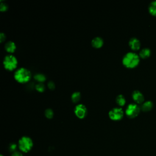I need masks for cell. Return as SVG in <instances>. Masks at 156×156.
Segmentation results:
<instances>
[{"mask_svg": "<svg viewBox=\"0 0 156 156\" xmlns=\"http://www.w3.org/2000/svg\"><path fill=\"white\" fill-rule=\"evenodd\" d=\"M148 11L149 13L156 16V0L152 1L148 5Z\"/></svg>", "mask_w": 156, "mask_h": 156, "instance_id": "obj_14", "label": "cell"}, {"mask_svg": "<svg viewBox=\"0 0 156 156\" xmlns=\"http://www.w3.org/2000/svg\"><path fill=\"white\" fill-rule=\"evenodd\" d=\"M8 9V5L2 1H0V10L1 12H5Z\"/></svg>", "mask_w": 156, "mask_h": 156, "instance_id": "obj_20", "label": "cell"}, {"mask_svg": "<svg viewBox=\"0 0 156 156\" xmlns=\"http://www.w3.org/2000/svg\"><path fill=\"white\" fill-rule=\"evenodd\" d=\"M115 101L116 102V104L119 105V106H124L125 104H126V98L124 97V95L120 94H118L116 97V99H115Z\"/></svg>", "mask_w": 156, "mask_h": 156, "instance_id": "obj_15", "label": "cell"}, {"mask_svg": "<svg viewBox=\"0 0 156 156\" xmlns=\"http://www.w3.org/2000/svg\"><path fill=\"white\" fill-rule=\"evenodd\" d=\"M129 46L133 51H137L140 49L141 42L136 37H132L129 41Z\"/></svg>", "mask_w": 156, "mask_h": 156, "instance_id": "obj_9", "label": "cell"}, {"mask_svg": "<svg viewBox=\"0 0 156 156\" xmlns=\"http://www.w3.org/2000/svg\"><path fill=\"white\" fill-rule=\"evenodd\" d=\"M34 79L37 81L38 82H41V83H43L46 80V76L41 73H36L34 76Z\"/></svg>", "mask_w": 156, "mask_h": 156, "instance_id": "obj_16", "label": "cell"}, {"mask_svg": "<svg viewBox=\"0 0 156 156\" xmlns=\"http://www.w3.org/2000/svg\"><path fill=\"white\" fill-rule=\"evenodd\" d=\"M18 147L20 150L24 153L28 152L33 147V141L32 139L27 136H23L18 140Z\"/></svg>", "mask_w": 156, "mask_h": 156, "instance_id": "obj_4", "label": "cell"}, {"mask_svg": "<svg viewBox=\"0 0 156 156\" xmlns=\"http://www.w3.org/2000/svg\"><path fill=\"white\" fill-rule=\"evenodd\" d=\"M3 65L5 69L8 71H13L15 69L18 65V60L16 57L12 54H7L3 59Z\"/></svg>", "mask_w": 156, "mask_h": 156, "instance_id": "obj_3", "label": "cell"}, {"mask_svg": "<svg viewBox=\"0 0 156 156\" xmlns=\"http://www.w3.org/2000/svg\"><path fill=\"white\" fill-rule=\"evenodd\" d=\"M47 86H48V88L50 89V90H54V89L55 88V87L54 82L53 81H51H51H49V82H48Z\"/></svg>", "mask_w": 156, "mask_h": 156, "instance_id": "obj_21", "label": "cell"}, {"mask_svg": "<svg viewBox=\"0 0 156 156\" xmlns=\"http://www.w3.org/2000/svg\"><path fill=\"white\" fill-rule=\"evenodd\" d=\"M151 54V51L149 48H143L139 52V56L140 58L145 59L150 57Z\"/></svg>", "mask_w": 156, "mask_h": 156, "instance_id": "obj_13", "label": "cell"}, {"mask_svg": "<svg viewBox=\"0 0 156 156\" xmlns=\"http://www.w3.org/2000/svg\"><path fill=\"white\" fill-rule=\"evenodd\" d=\"M141 108L136 103H130L127 106L125 113L129 118H134L136 117L140 112Z\"/></svg>", "mask_w": 156, "mask_h": 156, "instance_id": "obj_5", "label": "cell"}, {"mask_svg": "<svg viewBox=\"0 0 156 156\" xmlns=\"http://www.w3.org/2000/svg\"><path fill=\"white\" fill-rule=\"evenodd\" d=\"M16 48V46L15 42L13 41H8L7 42L5 43L4 45V49L5 50L9 52V53H13Z\"/></svg>", "mask_w": 156, "mask_h": 156, "instance_id": "obj_12", "label": "cell"}, {"mask_svg": "<svg viewBox=\"0 0 156 156\" xmlns=\"http://www.w3.org/2000/svg\"><path fill=\"white\" fill-rule=\"evenodd\" d=\"M154 107V103L152 101L149 100V101H144L143 104H141L140 108L141 110L143 112H149L151 111Z\"/></svg>", "mask_w": 156, "mask_h": 156, "instance_id": "obj_11", "label": "cell"}, {"mask_svg": "<svg viewBox=\"0 0 156 156\" xmlns=\"http://www.w3.org/2000/svg\"><path fill=\"white\" fill-rule=\"evenodd\" d=\"M74 112L78 118L83 119L87 116L88 110L85 105L82 104H78L76 105L74 109Z\"/></svg>", "mask_w": 156, "mask_h": 156, "instance_id": "obj_7", "label": "cell"}, {"mask_svg": "<svg viewBox=\"0 0 156 156\" xmlns=\"http://www.w3.org/2000/svg\"><path fill=\"white\" fill-rule=\"evenodd\" d=\"M11 156H23V154L18 151H15L13 152V154L11 155Z\"/></svg>", "mask_w": 156, "mask_h": 156, "instance_id": "obj_23", "label": "cell"}, {"mask_svg": "<svg viewBox=\"0 0 156 156\" xmlns=\"http://www.w3.org/2000/svg\"><path fill=\"white\" fill-rule=\"evenodd\" d=\"M35 90L38 91V92H43L45 90V85L43 83H41V82H38L37 83H36L35 85Z\"/></svg>", "mask_w": 156, "mask_h": 156, "instance_id": "obj_18", "label": "cell"}, {"mask_svg": "<svg viewBox=\"0 0 156 156\" xmlns=\"http://www.w3.org/2000/svg\"><path fill=\"white\" fill-rule=\"evenodd\" d=\"M0 156H3V155H0Z\"/></svg>", "mask_w": 156, "mask_h": 156, "instance_id": "obj_25", "label": "cell"}, {"mask_svg": "<svg viewBox=\"0 0 156 156\" xmlns=\"http://www.w3.org/2000/svg\"><path fill=\"white\" fill-rule=\"evenodd\" d=\"M44 115L47 118L51 119L54 116V112L51 108H48L44 110Z\"/></svg>", "mask_w": 156, "mask_h": 156, "instance_id": "obj_19", "label": "cell"}, {"mask_svg": "<svg viewBox=\"0 0 156 156\" xmlns=\"http://www.w3.org/2000/svg\"><path fill=\"white\" fill-rule=\"evenodd\" d=\"M81 98V94L79 91H74L72 93L71 96V99L73 102L77 103L78 102Z\"/></svg>", "mask_w": 156, "mask_h": 156, "instance_id": "obj_17", "label": "cell"}, {"mask_svg": "<svg viewBox=\"0 0 156 156\" xmlns=\"http://www.w3.org/2000/svg\"><path fill=\"white\" fill-rule=\"evenodd\" d=\"M91 44L94 48H100L104 44L103 38L101 37H95L93 38L91 41Z\"/></svg>", "mask_w": 156, "mask_h": 156, "instance_id": "obj_10", "label": "cell"}, {"mask_svg": "<svg viewBox=\"0 0 156 156\" xmlns=\"http://www.w3.org/2000/svg\"><path fill=\"white\" fill-rule=\"evenodd\" d=\"M124 111L120 107H114L108 112L109 118L113 121H119L122 118Z\"/></svg>", "mask_w": 156, "mask_h": 156, "instance_id": "obj_6", "label": "cell"}, {"mask_svg": "<svg viewBox=\"0 0 156 156\" xmlns=\"http://www.w3.org/2000/svg\"><path fill=\"white\" fill-rule=\"evenodd\" d=\"M14 78L19 83L28 82L31 78L30 71L24 67H21L16 69L14 73Z\"/></svg>", "mask_w": 156, "mask_h": 156, "instance_id": "obj_2", "label": "cell"}, {"mask_svg": "<svg viewBox=\"0 0 156 156\" xmlns=\"http://www.w3.org/2000/svg\"><path fill=\"white\" fill-rule=\"evenodd\" d=\"M140 60V57L138 54L130 51L124 54L122 58V63L127 68H134L138 65Z\"/></svg>", "mask_w": 156, "mask_h": 156, "instance_id": "obj_1", "label": "cell"}, {"mask_svg": "<svg viewBox=\"0 0 156 156\" xmlns=\"http://www.w3.org/2000/svg\"><path fill=\"white\" fill-rule=\"evenodd\" d=\"M132 98L136 104H141L144 102V96L139 90H135L132 93Z\"/></svg>", "mask_w": 156, "mask_h": 156, "instance_id": "obj_8", "label": "cell"}, {"mask_svg": "<svg viewBox=\"0 0 156 156\" xmlns=\"http://www.w3.org/2000/svg\"><path fill=\"white\" fill-rule=\"evenodd\" d=\"M16 147V145L15 144H11L10 145V151H14L15 152V150Z\"/></svg>", "mask_w": 156, "mask_h": 156, "instance_id": "obj_24", "label": "cell"}, {"mask_svg": "<svg viewBox=\"0 0 156 156\" xmlns=\"http://www.w3.org/2000/svg\"><path fill=\"white\" fill-rule=\"evenodd\" d=\"M6 38V36L5 34L3 32H1L0 33V42L2 43Z\"/></svg>", "mask_w": 156, "mask_h": 156, "instance_id": "obj_22", "label": "cell"}]
</instances>
